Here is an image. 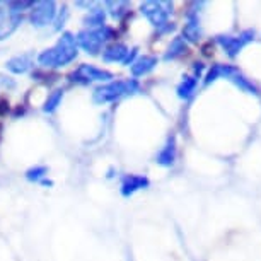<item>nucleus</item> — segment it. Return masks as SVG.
<instances>
[{
    "mask_svg": "<svg viewBox=\"0 0 261 261\" xmlns=\"http://www.w3.org/2000/svg\"><path fill=\"white\" fill-rule=\"evenodd\" d=\"M57 9L55 2H38L33 4V12H31V22L36 28L48 26L55 21Z\"/></svg>",
    "mask_w": 261,
    "mask_h": 261,
    "instance_id": "obj_5",
    "label": "nucleus"
},
{
    "mask_svg": "<svg viewBox=\"0 0 261 261\" xmlns=\"http://www.w3.org/2000/svg\"><path fill=\"white\" fill-rule=\"evenodd\" d=\"M7 9L9 11H0V39H6L7 36H11L22 21L21 14L14 12L9 6Z\"/></svg>",
    "mask_w": 261,
    "mask_h": 261,
    "instance_id": "obj_6",
    "label": "nucleus"
},
{
    "mask_svg": "<svg viewBox=\"0 0 261 261\" xmlns=\"http://www.w3.org/2000/svg\"><path fill=\"white\" fill-rule=\"evenodd\" d=\"M135 89H137V82L134 81H116V82L108 84V86L97 87L94 91L92 99H94V102H97V105H102V102L115 101L118 97L125 96Z\"/></svg>",
    "mask_w": 261,
    "mask_h": 261,
    "instance_id": "obj_3",
    "label": "nucleus"
},
{
    "mask_svg": "<svg viewBox=\"0 0 261 261\" xmlns=\"http://www.w3.org/2000/svg\"><path fill=\"white\" fill-rule=\"evenodd\" d=\"M113 31L106 26H99V28H87L81 31L75 36V43L77 46H81L84 51L91 53V55H97L101 51L102 45L111 38Z\"/></svg>",
    "mask_w": 261,
    "mask_h": 261,
    "instance_id": "obj_2",
    "label": "nucleus"
},
{
    "mask_svg": "<svg viewBox=\"0 0 261 261\" xmlns=\"http://www.w3.org/2000/svg\"><path fill=\"white\" fill-rule=\"evenodd\" d=\"M152 63H154V60H150V58L140 60V62L134 67V73H135V75H140V73H144L145 70H149V68L152 67Z\"/></svg>",
    "mask_w": 261,
    "mask_h": 261,
    "instance_id": "obj_13",
    "label": "nucleus"
},
{
    "mask_svg": "<svg viewBox=\"0 0 261 261\" xmlns=\"http://www.w3.org/2000/svg\"><path fill=\"white\" fill-rule=\"evenodd\" d=\"M111 77L113 75L110 72L102 70V68H97L94 65H87V63H84L75 72L70 73V81L75 84H91L96 81H108V79H111Z\"/></svg>",
    "mask_w": 261,
    "mask_h": 261,
    "instance_id": "obj_4",
    "label": "nucleus"
},
{
    "mask_svg": "<svg viewBox=\"0 0 261 261\" xmlns=\"http://www.w3.org/2000/svg\"><path fill=\"white\" fill-rule=\"evenodd\" d=\"M48 172V169L45 166H39V167H34V169H29L28 171V179L31 181H39Z\"/></svg>",
    "mask_w": 261,
    "mask_h": 261,
    "instance_id": "obj_12",
    "label": "nucleus"
},
{
    "mask_svg": "<svg viewBox=\"0 0 261 261\" xmlns=\"http://www.w3.org/2000/svg\"><path fill=\"white\" fill-rule=\"evenodd\" d=\"M135 53H132L126 50V46L123 45H113L110 48H106L105 53H102V60L105 62H123V63H128L132 60Z\"/></svg>",
    "mask_w": 261,
    "mask_h": 261,
    "instance_id": "obj_7",
    "label": "nucleus"
},
{
    "mask_svg": "<svg viewBox=\"0 0 261 261\" xmlns=\"http://www.w3.org/2000/svg\"><path fill=\"white\" fill-rule=\"evenodd\" d=\"M145 185H147V181L144 178H139V176H128V178H125V181H123L121 191H123V195H130V193H134L135 190H139Z\"/></svg>",
    "mask_w": 261,
    "mask_h": 261,
    "instance_id": "obj_9",
    "label": "nucleus"
},
{
    "mask_svg": "<svg viewBox=\"0 0 261 261\" xmlns=\"http://www.w3.org/2000/svg\"><path fill=\"white\" fill-rule=\"evenodd\" d=\"M62 97H63V91H55L53 94L48 97L46 102H45V110L46 113H51V111H55L57 110V106L60 105V101H62Z\"/></svg>",
    "mask_w": 261,
    "mask_h": 261,
    "instance_id": "obj_11",
    "label": "nucleus"
},
{
    "mask_svg": "<svg viewBox=\"0 0 261 261\" xmlns=\"http://www.w3.org/2000/svg\"><path fill=\"white\" fill-rule=\"evenodd\" d=\"M31 65H33L31 55H17V57H14L7 62V68L14 73L28 72L29 68H31Z\"/></svg>",
    "mask_w": 261,
    "mask_h": 261,
    "instance_id": "obj_8",
    "label": "nucleus"
},
{
    "mask_svg": "<svg viewBox=\"0 0 261 261\" xmlns=\"http://www.w3.org/2000/svg\"><path fill=\"white\" fill-rule=\"evenodd\" d=\"M75 57H77L75 38H73V34L70 33H63L55 46L50 48V50H45L38 57V62L41 63L43 67L57 68V67L67 65V63H70L72 60H75Z\"/></svg>",
    "mask_w": 261,
    "mask_h": 261,
    "instance_id": "obj_1",
    "label": "nucleus"
},
{
    "mask_svg": "<svg viewBox=\"0 0 261 261\" xmlns=\"http://www.w3.org/2000/svg\"><path fill=\"white\" fill-rule=\"evenodd\" d=\"M84 22H86L87 28H99L105 22V12L101 9H94V11H91V14L86 17Z\"/></svg>",
    "mask_w": 261,
    "mask_h": 261,
    "instance_id": "obj_10",
    "label": "nucleus"
}]
</instances>
